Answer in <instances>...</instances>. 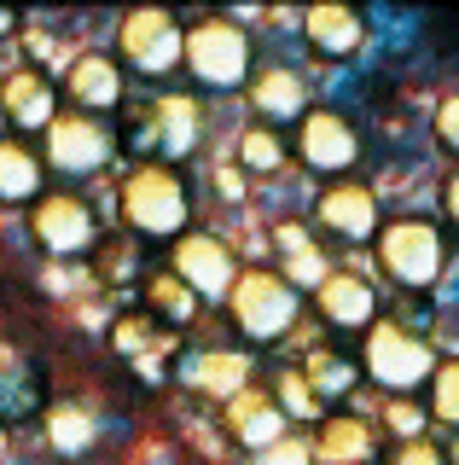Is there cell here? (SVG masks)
I'll list each match as a JSON object with an SVG mask.
<instances>
[{
	"mask_svg": "<svg viewBox=\"0 0 459 465\" xmlns=\"http://www.w3.org/2000/svg\"><path fill=\"white\" fill-rule=\"evenodd\" d=\"M186 181L169 163H140L122 181V222L140 232V239H181L186 232Z\"/></svg>",
	"mask_w": 459,
	"mask_h": 465,
	"instance_id": "6da1fadb",
	"label": "cell"
},
{
	"mask_svg": "<svg viewBox=\"0 0 459 465\" xmlns=\"http://www.w3.org/2000/svg\"><path fill=\"white\" fill-rule=\"evenodd\" d=\"M227 320L245 331L250 343H274L297 326V291L279 280L274 268H245L227 285Z\"/></svg>",
	"mask_w": 459,
	"mask_h": 465,
	"instance_id": "7a4b0ae2",
	"label": "cell"
},
{
	"mask_svg": "<svg viewBox=\"0 0 459 465\" xmlns=\"http://www.w3.org/2000/svg\"><path fill=\"white\" fill-rule=\"evenodd\" d=\"M250 35L233 18H198L181 35V64L192 70L204 87H239L250 76Z\"/></svg>",
	"mask_w": 459,
	"mask_h": 465,
	"instance_id": "3957f363",
	"label": "cell"
},
{
	"mask_svg": "<svg viewBox=\"0 0 459 465\" xmlns=\"http://www.w3.org/2000/svg\"><path fill=\"white\" fill-rule=\"evenodd\" d=\"M366 372L390 396H413L436 372V349L407 326H366Z\"/></svg>",
	"mask_w": 459,
	"mask_h": 465,
	"instance_id": "277c9868",
	"label": "cell"
},
{
	"mask_svg": "<svg viewBox=\"0 0 459 465\" xmlns=\"http://www.w3.org/2000/svg\"><path fill=\"white\" fill-rule=\"evenodd\" d=\"M442 232L436 222H419V215H401V222H390L378 232V262H384V273H390L396 285H407V291H419L430 285L442 273Z\"/></svg>",
	"mask_w": 459,
	"mask_h": 465,
	"instance_id": "5b68a950",
	"label": "cell"
},
{
	"mask_svg": "<svg viewBox=\"0 0 459 465\" xmlns=\"http://www.w3.org/2000/svg\"><path fill=\"white\" fill-rule=\"evenodd\" d=\"M181 35L186 29L175 24V12L140 6V12H128L122 29H117V53H122V64L140 70V76H169V70L181 64Z\"/></svg>",
	"mask_w": 459,
	"mask_h": 465,
	"instance_id": "8992f818",
	"label": "cell"
},
{
	"mask_svg": "<svg viewBox=\"0 0 459 465\" xmlns=\"http://www.w3.org/2000/svg\"><path fill=\"white\" fill-rule=\"evenodd\" d=\"M41 140H47L41 163L59 169V174H99V169L111 163V152H117L105 128H99L93 116H82V111H59Z\"/></svg>",
	"mask_w": 459,
	"mask_h": 465,
	"instance_id": "52a82bcc",
	"label": "cell"
},
{
	"mask_svg": "<svg viewBox=\"0 0 459 465\" xmlns=\"http://www.w3.org/2000/svg\"><path fill=\"white\" fill-rule=\"evenodd\" d=\"M297 157H303L314 174H343L361 157V134H355V123L337 116L332 105H308V116L297 123Z\"/></svg>",
	"mask_w": 459,
	"mask_h": 465,
	"instance_id": "ba28073f",
	"label": "cell"
},
{
	"mask_svg": "<svg viewBox=\"0 0 459 465\" xmlns=\"http://www.w3.org/2000/svg\"><path fill=\"white\" fill-rule=\"evenodd\" d=\"M35 239H41V251L53 262H70V256L93 251L99 222L76 193H41L35 198Z\"/></svg>",
	"mask_w": 459,
	"mask_h": 465,
	"instance_id": "9c48e42d",
	"label": "cell"
},
{
	"mask_svg": "<svg viewBox=\"0 0 459 465\" xmlns=\"http://www.w3.org/2000/svg\"><path fill=\"white\" fill-rule=\"evenodd\" d=\"M175 280L192 291L198 302H221L227 285L239 280V262L215 232H181L175 239Z\"/></svg>",
	"mask_w": 459,
	"mask_h": 465,
	"instance_id": "30bf717a",
	"label": "cell"
},
{
	"mask_svg": "<svg viewBox=\"0 0 459 465\" xmlns=\"http://www.w3.org/2000/svg\"><path fill=\"white\" fill-rule=\"evenodd\" d=\"M0 111H6L12 128L47 134V123L59 116V87H53V76H41L35 64H18L0 76Z\"/></svg>",
	"mask_w": 459,
	"mask_h": 465,
	"instance_id": "8fae6325",
	"label": "cell"
},
{
	"mask_svg": "<svg viewBox=\"0 0 459 465\" xmlns=\"http://www.w3.org/2000/svg\"><path fill=\"white\" fill-rule=\"evenodd\" d=\"M314 215H320V227L337 232L343 244H361V239L378 232V193L361 186V181H337V186H326V193H320Z\"/></svg>",
	"mask_w": 459,
	"mask_h": 465,
	"instance_id": "7c38bea8",
	"label": "cell"
},
{
	"mask_svg": "<svg viewBox=\"0 0 459 465\" xmlns=\"http://www.w3.org/2000/svg\"><path fill=\"white\" fill-rule=\"evenodd\" d=\"M314 309L326 314V326H343V331H366L378 320V291H372L361 273L349 268H332L320 285H314Z\"/></svg>",
	"mask_w": 459,
	"mask_h": 465,
	"instance_id": "4fadbf2b",
	"label": "cell"
},
{
	"mask_svg": "<svg viewBox=\"0 0 459 465\" xmlns=\"http://www.w3.org/2000/svg\"><path fill=\"white\" fill-rule=\"evenodd\" d=\"M221 419H227V436H233L239 448H250V454H262L268 442H279V436L291 430L268 390H239V396L227 401V413H221Z\"/></svg>",
	"mask_w": 459,
	"mask_h": 465,
	"instance_id": "5bb4252c",
	"label": "cell"
},
{
	"mask_svg": "<svg viewBox=\"0 0 459 465\" xmlns=\"http://www.w3.org/2000/svg\"><path fill=\"white\" fill-rule=\"evenodd\" d=\"M181 378L198 390V396L233 401L239 390H250V355L245 349H198V355H186Z\"/></svg>",
	"mask_w": 459,
	"mask_h": 465,
	"instance_id": "9a60e30c",
	"label": "cell"
},
{
	"mask_svg": "<svg viewBox=\"0 0 459 465\" xmlns=\"http://www.w3.org/2000/svg\"><path fill=\"white\" fill-rule=\"evenodd\" d=\"M303 35H308V47L314 53H326V58H355L366 47V18L355 6H308L303 12Z\"/></svg>",
	"mask_w": 459,
	"mask_h": 465,
	"instance_id": "2e32d148",
	"label": "cell"
},
{
	"mask_svg": "<svg viewBox=\"0 0 459 465\" xmlns=\"http://www.w3.org/2000/svg\"><path fill=\"white\" fill-rule=\"evenodd\" d=\"M372 448H378V436H372L366 419L337 413V419H320V430H314L308 454H314V465H366Z\"/></svg>",
	"mask_w": 459,
	"mask_h": 465,
	"instance_id": "e0dca14e",
	"label": "cell"
},
{
	"mask_svg": "<svg viewBox=\"0 0 459 465\" xmlns=\"http://www.w3.org/2000/svg\"><path fill=\"white\" fill-rule=\"evenodd\" d=\"M64 94L76 99V111H82V116L111 111V105L122 99V70H117V58H105V53H82L76 64H70V76H64Z\"/></svg>",
	"mask_w": 459,
	"mask_h": 465,
	"instance_id": "ac0fdd59",
	"label": "cell"
},
{
	"mask_svg": "<svg viewBox=\"0 0 459 465\" xmlns=\"http://www.w3.org/2000/svg\"><path fill=\"white\" fill-rule=\"evenodd\" d=\"M250 105L268 116V123H303L308 116V82L297 76V70H285V64H274V70H256V82H250Z\"/></svg>",
	"mask_w": 459,
	"mask_h": 465,
	"instance_id": "d6986e66",
	"label": "cell"
},
{
	"mask_svg": "<svg viewBox=\"0 0 459 465\" xmlns=\"http://www.w3.org/2000/svg\"><path fill=\"white\" fill-rule=\"evenodd\" d=\"M151 140H157V152L163 157H186L198 145V128H204V111H198V99L192 94H163L157 99V111H151Z\"/></svg>",
	"mask_w": 459,
	"mask_h": 465,
	"instance_id": "ffe728a7",
	"label": "cell"
},
{
	"mask_svg": "<svg viewBox=\"0 0 459 465\" xmlns=\"http://www.w3.org/2000/svg\"><path fill=\"white\" fill-rule=\"evenodd\" d=\"M41 181H47V163H41L35 145L0 140V203H35Z\"/></svg>",
	"mask_w": 459,
	"mask_h": 465,
	"instance_id": "44dd1931",
	"label": "cell"
},
{
	"mask_svg": "<svg viewBox=\"0 0 459 465\" xmlns=\"http://www.w3.org/2000/svg\"><path fill=\"white\" fill-rule=\"evenodd\" d=\"M47 442H53V454L76 460V454H88V448L99 442V419L82 401H59L47 413Z\"/></svg>",
	"mask_w": 459,
	"mask_h": 465,
	"instance_id": "7402d4cb",
	"label": "cell"
},
{
	"mask_svg": "<svg viewBox=\"0 0 459 465\" xmlns=\"http://www.w3.org/2000/svg\"><path fill=\"white\" fill-rule=\"evenodd\" d=\"M233 157L245 174H279L285 157H291V145H285L274 128H245V134L233 140Z\"/></svg>",
	"mask_w": 459,
	"mask_h": 465,
	"instance_id": "603a6c76",
	"label": "cell"
},
{
	"mask_svg": "<svg viewBox=\"0 0 459 465\" xmlns=\"http://www.w3.org/2000/svg\"><path fill=\"white\" fill-rule=\"evenodd\" d=\"M297 372L308 378V390L320 396V407L332 401V396H349V384H355V367H349L343 355H332V349H314V355H308Z\"/></svg>",
	"mask_w": 459,
	"mask_h": 465,
	"instance_id": "cb8c5ba5",
	"label": "cell"
},
{
	"mask_svg": "<svg viewBox=\"0 0 459 465\" xmlns=\"http://www.w3.org/2000/svg\"><path fill=\"white\" fill-rule=\"evenodd\" d=\"M146 302L169 320V326H186V320L198 314V297L175 280V273H151V280H146Z\"/></svg>",
	"mask_w": 459,
	"mask_h": 465,
	"instance_id": "d4e9b609",
	"label": "cell"
},
{
	"mask_svg": "<svg viewBox=\"0 0 459 465\" xmlns=\"http://www.w3.org/2000/svg\"><path fill=\"white\" fill-rule=\"evenodd\" d=\"M274 407H279L285 419H314V425H320V396L308 390V378L297 372V367H285V372H279V384H274Z\"/></svg>",
	"mask_w": 459,
	"mask_h": 465,
	"instance_id": "484cf974",
	"label": "cell"
},
{
	"mask_svg": "<svg viewBox=\"0 0 459 465\" xmlns=\"http://www.w3.org/2000/svg\"><path fill=\"white\" fill-rule=\"evenodd\" d=\"M326 273H332V262H326V251H320V244H308V251L285 256V273H279V280L291 285V291H314V285L326 280Z\"/></svg>",
	"mask_w": 459,
	"mask_h": 465,
	"instance_id": "4316f807",
	"label": "cell"
},
{
	"mask_svg": "<svg viewBox=\"0 0 459 465\" xmlns=\"http://www.w3.org/2000/svg\"><path fill=\"white\" fill-rule=\"evenodd\" d=\"M384 425H390L401 442H419L425 436V425H430V413L413 396H390V407H384Z\"/></svg>",
	"mask_w": 459,
	"mask_h": 465,
	"instance_id": "83f0119b",
	"label": "cell"
},
{
	"mask_svg": "<svg viewBox=\"0 0 459 465\" xmlns=\"http://www.w3.org/2000/svg\"><path fill=\"white\" fill-rule=\"evenodd\" d=\"M430 401H436V419L459 425V361H442V367L430 372Z\"/></svg>",
	"mask_w": 459,
	"mask_h": 465,
	"instance_id": "f1b7e54d",
	"label": "cell"
},
{
	"mask_svg": "<svg viewBox=\"0 0 459 465\" xmlns=\"http://www.w3.org/2000/svg\"><path fill=\"white\" fill-rule=\"evenodd\" d=\"M256 465H314V454H308V442H303V436H291V430H285L279 442H268L262 454H256Z\"/></svg>",
	"mask_w": 459,
	"mask_h": 465,
	"instance_id": "f546056e",
	"label": "cell"
},
{
	"mask_svg": "<svg viewBox=\"0 0 459 465\" xmlns=\"http://www.w3.org/2000/svg\"><path fill=\"white\" fill-rule=\"evenodd\" d=\"M146 343H157V331L146 326V320H117V349H128V355H146Z\"/></svg>",
	"mask_w": 459,
	"mask_h": 465,
	"instance_id": "4dcf8cb0",
	"label": "cell"
},
{
	"mask_svg": "<svg viewBox=\"0 0 459 465\" xmlns=\"http://www.w3.org/2000/svg\"><path fill=\"white\" fill-rule=\"evenodd\" d=\"M396 465H448V460H442V448L430 442V436H419V442H401L396 448Z\"/></svg>",
	"mask_w": 459,
	"mask_h": 465,
	"instance_id": "1f68e13d",
	"label": "cell"
},
{
	"mask_svg": "<svg viewBox=\"0 0 459 465\" xmlns=\"http://www.w3.org/2000/svg\"><path fill=\"white\" fill-rule=\"evenodd\" d=\"M436 140L459 152V94H448V99L436 105Z\"/></svg>",
	"mask_w": 459,
	"mask_h": 465,
	"instance_id": "d6a6232c",
	"label": "cell"
},
{
	"mask_svg": "<svg viewBox=\"0 0 459 465\" xmlns=\"http://www.w3.org/2000/svg\"><path fill=\"white\" fill-rule=\"evenodd\" d=\"M274 244H279V256H297V251H308L314 239H308L303 222H279V227H274Z\"/></svg>",
	"mask_w": 459,
	"mask_h": 465,
	"instance_id": "836d02e7",
	"label": "cell"
},
{
	"mask_svg": "<svg viewBox=\"0 0 459 465\" xmlns=\"http://www.w3.org/2000/svg\"><path fill=\"white\" fill-rule=\"evenodd\" d=\"M70 280H76V273H70V268H59V262H47V273H41V285H47V291H59V297L70 291Z\"/></svg>",
	"mask_w": 459,
	"mask_h": 465,
	"instance_id": "e575fe53",
	"label": "cell"
},
{
	"mask_svg": "<svg viewBox=\"0 0 459 465\" xmlns=\"http://www.w3.org/2000/svg\"><path fill=\"white\" fill-rule=\"evenodd\" d=\"M442 198H448V215H454V222H459V169L448 174V193H442Z\"/></svg>",
	"mask_w": 459,
	"mask_h": 465,
	"instance_id": "d590c367",
	"label": "cell"
},
{
	"mask_svg": "<svg viewBox=\"0 0 459 465\" xmlns=\"http://www.w3.org/2000/svg\"><path fill=\"white\" fill-rule=\"evenodd\" d=\"M0 35H12V12H0Z\"/></svg>",
	"mask_w": 459,
	"mask_h": 465,
	"instance_id": "8d00e7d4",
	"label": "cell"
},
{
	"mask_svg": "<svg viewBox=\"0 0 459 465\" xmlns=\"http://www.w3.org/2000/svg\"><path fill=\"white\" fill-rule=\"evenodd\" d=\"M0 140H6V111H0Z\"/></svg>",
	"mask_w": 459,
	"mask_h": 465,
	"instance_id": "74e56055",
	"label": "cell"
},
{
	"mask_svg": "<svg viewBox=\"0 0 459 465\" xmlns=\"http://www.w3.org/2000/svg\"><path fill=\"white\" fill-rule=\"evenodd\" d=\"M0 454H6V430H0Z\"/></svg>",
	"mask_w": 459,
	"mask_h": 465,
	"instance_id": "f35d334b",
	"label": "cell"
},
{
	"mask_svg": "<svg viewBox=\"0 0 459 465\" xmlns=\"http://www.w3.org/2000/svg\"><path fill=\"white\" fill-rule=\"evenodd\" d=\"M454 465H459V442H454Z\"/></svg>",
	"mask_w": 459,
	"mask_h": 465,
	"instance_id": "ab89813d",
	"label": "cell"
}]
</instances>
